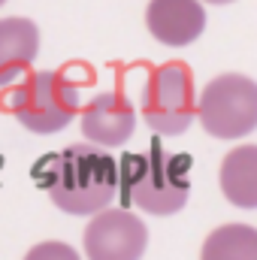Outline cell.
<instances>
[{
  "label": "cell",
  "mask_w": 257,
  "mask_h": 260,
  "mask_svg": "<svg viewBox=\"0 0 257 260\" xmlns=\"http://www.w3.org/2000/svg\"><path fill=\"white\" fill-rule=\"evenodd\" d=\"M121 191L127 203H136L142 212L170 218L185 209L191 197V157L164 151L160 145L127 154L121 160Z\"/></svg>",
  "instance_id": "obj_2"
},
{
  "label": "cell",
  "mask_w": 257,
  "mask_h": 260,
  "mask_svg": "<svg viewBox=\"0 0 257 260\" xmlns=\"http://www.w3.org/2000/svg\"><path fill=\"white\" fill-rule=\"evenodd\" d=\"M206 260H257V230L248 224H224L203 242Z\"/></svg>",
  "instance_id": "obj_11"
},
{
  "label": "cell",
  "mask_w": 257,
  "mask_h": 260,
  "mask_svg": "<svg viewBox=\"0 0 257 260\" xmlns=\"http://www.w3.org/2000/svg\"><path fill=\"white\" fill-rule=\"evenodd\" d=\"M197 118L215 139H242L257 127V82L242 73L215 76L197 103Z\"/></svg>",
  "instance_id": "obj_4"
},
{
  "label": "cell",
  "mask_w": 257,
  "mask_h": 260,
  "mask_svg": "<svg viewBox=\"0 0 257 260\" xmlns=\"http://www.w3.org/2000/svg\"><path fill=\"white\" fill-rule=\"evenodd\" d=\"M6 109L30 133H58L79 112V88L55 70H37L6 100Z\"/></svg>",
  "instance_id": "obj_3"
},
{
  "label": "cell",
  "mask_w": 257,
  "mask_h": 260,
  "mask_svg": "<svg viewBox=\"0 0 257 260\" xmlns=\"http://www.w3.org/2000/svg\"><path fill=\"white\" fill-rule=\"evenodd\" d=\"M40 55V27L30 18H0V88L12 85Z\"/></svg>",
  "instance_id": "obj_9"
},
{
  "label": "cell",
  "mask_w": 257,
  "mask_h": 260,
  "mask_svg": "<svg viewBox=\"0 0 257 260\" xmlns=\"http://www.w3.org/2000/svg\"><path fill=\"white\" fill-rule=\"evenodd\" d=\"M27 257L30 260H43V257H76V251L70 248V245H61V242H46V245H37V248H30L27 251Z\"/></svg>",
  "instance_id": "obj_12"
},
{
  "label": "cell",
  "mask_w": 257,
  "mask_h": 260,
  "mask_svg": "<svg viewBox=\"0 0 257 260\" xmlns=\"http://www.w3.org/2000/svg\"><path fill=\"white\" fill-rule=\"evenodd\" d=\"M221 191L239 209L257 206V145H239L221 160Z\"/></svg>",
  "instance_id": "obj_10"
},
{
  "label": "cell",
  "mask_w": 257,
  "mask_h": 260,
  "mask_svg": "<svg viewBox=\"0 0 257 260\" xmlns=\"http://www.w3.org/2000/svg\"><path fill=\"white\" fill-rule=\"evenodd\" d=\"M145 24L160 46H170V49L191 46L206 30L203 0H148Z\"/></svg>",
  "instance_id": "obj_8"
},
{
  "label": "cell",
  "mask_w": 257,
  "mask_h": 260,
  "mask_svg": "<svg viewBox=\"0 0 257 260\" xmlns=\"http://www.w3.org/2000/svg\"><path fill=\"white\" fill-rule=\"evenodd\" d=\"M142 118L157 136H179L197 118L191 67L182 61L157 67L142 88Z\"/></svg>",
  "instance_id": "obj_5"
},
{
  "label": "cell",
  "mask_w": 257,
  "mask_h": 260,
  "mask_svg": "<svg viewBox=\"0 0 257 260\" xmlns=\"http://www.w3.org/2000/svg\"><path fill=\"white\" fill-rule=\"evenodd\" d=\"M206 3H215V6H224V3H233V0H206Z\"/></svg>",
  "instance_id": "obj_13"
},
{
  "label": "cell",
  "mask_w": 257,
  "mask_h": 260,
  "mask_svg": "<svg viewBox=\"0 0 257 260\" xmlns=\"http://www.w3.org/2000/svg\"><path fill=\"white\" fill-rule=\"evenodd\" d=\"M3 3H6V0H0V6H3Z\"/></svg>",
  "instance_id": "obj_14"
},
{
  "label": "cell",
  "mask_w": 257,
  "mask_h": 260,
  "mask_svg": "<svg viewBox=\"0 0 257 260\" xmlns=\"http://www.w3.org/2000/svg\"><path fill=\"white\" fill-rule=\"evenodd\" d=\"M37 182L49 191L64 215H94L118 194V164L94 142L70 145L49 154L34 170Z\"/></svg>",
  "instance_id": "obj_1"
},
{
  "label": "cell",
  "mask_w": 257,
  "mask_h": 260,
  "mask_svg": "<svg viewBox=\"0 0 257 260\" xmlns=\"http://www.w3.org/2000/svg\"><path fill=\"white\" fill-rule=\"evenodd\" d=\"M136 127V109L121 91L97 94L82 112V133L88 142L100 148L124 145Z\"/></svg>",
  "instance_id": "obj_7"
},
{
  "label": "cell",
  "mask_w": 257,
  "mask_h": 260,
  "mask_svg": "<svg viewBox=\"0 0 257 260\" xmlns=\"http://www.w3.org/2000/svg\"><path fill=\"white\" fill-rule=\"evenodd\" d=\"M148 230L127 209H97L85 227V254L91 260H136L145 254Z\"/></svg>",
  "instance_id": "obj_6"
}]
</instances>
